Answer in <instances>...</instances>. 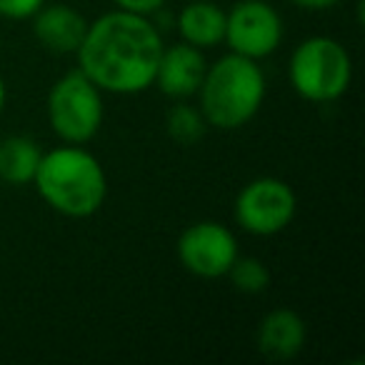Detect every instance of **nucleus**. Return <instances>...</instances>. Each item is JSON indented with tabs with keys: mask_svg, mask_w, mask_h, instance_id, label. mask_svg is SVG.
<instances>
[{
	"mask_svg": "<svg viewBox=\"0 0 365 365\" xmlns=\"http://www.w3.org/2000/svg\"><path fill=\"white\" fill-rule=\"evenodd\" d=\"M163 38L150 16L110 11L88 23L78 46V66L101 91L135 96L153 86Z\"/></svg>",
	"mask_w": 365,
	"mask_h": 365,
	"instance_id": "f257e3e1",
	"label": "nucleus"
},
{
	"mask_svg": "<svg viewBox=\"0 0 365 365\" xmlns=\"http://www.w3.org/2000/svg\"><path fill=\"white\" fill-rule=\"evenodd\" d=\"M33 185L56 213L68 218H91L103 208L108 195V178L101 160L71 143L43 153Z\"/></svg>",
	"mask_w": 365,
	"mask_h": 365,
	"instance_id": "f03ea898",
	"label": "nucleus"
},
{
	"mask_svg": "<svg viewBox=\"0 0 365 365\" xmlns=\"http://www.w3.org/2000/svg\"><path fill=\"white\" fill-rule=\"evenodd\" d=\"M205 123L220 130H238L258 115L265 101V76L258 61L228 53L205 68L198 88Z\"/></svg>",
	"mask_w": 365,
	"mask_h": 365,
	"instance_id": "7ed1b4c3",
	"label": "nucleus"
},
{
	"mask_svg": "<svg viewBox=\"0 0 365 365\" xmlns=\"http://www.w3.org/2000/svg\"><path fill=\"white\" fill-rule=\"evenodd\" d=\"M288 76L300 98L310 103H333L350 88L353 61L335 38L313 36L293 51Z\"/></svg>",
	"mask_w": 365,
	"mask_h": 365,
	"instance_id": "20e7f679",
	"label": "nucleus"
},
{
	"mask_svg": "<svg viewBox=\"0 0 365 365\" xmlns=\"http://www.w3.org/2000/svg\"><path fill=\"white\" fill-rule=\"evenodd\" d=\"M101 88L81 71L63 76L48 93V120L56 135L71 145L93 140L103 125Z\"/></svg>",
	"mask_w": 365,
	"mask_h": 365,
	"instance_id": "39448f33",
	"label": "nucleus"
},
{
	"mask_svg": "<svg viewBox=\"0 0 365 365\" xmlns=\"http://www.w3.org/2000/svg\"><path fill=\"white\" fill-rule=\"evenodd\" d=\"M295 193L280 178H255L235 198V220L253 235H275L295 215Z\"/></svg>",
	"mask_w": 365,
	"mask_h": 365,
	"instance_id": "423d86ee",
	"label": "nucleus"
},
{
	"mask_svg": "<svg viewBox=\"0 0 365 365\" xmlns=\"http://www.w3.org/2000/svg\"><path fill=\"white\" fill-rule=\"evenodd\" d=\"M225 43L230 53L250 61L273 56L283 43V21L265 0H240L225 13Z\"/></svg>",
	"mask_w": 365,
	"mask_h": 365,
	"instance_id": "0eeeda50",
	"label": "nucleus"
},
{
	"mask_svg": "<svg viewBox=\"0 0 365 365\" xmlns=\"http://www.w3.org/2000/svg\"><path fill=\"white\" fill-rule=\"evenodd\" d=\"M178 260L188 273L198 278H223L238 258V240L215 220H200L182 230L178 238Z\"/></svg>",
	"mask_w": 365,
	"mask_h": 365,
	"instance_id": "6e6552de",
	"label": "nucleus"
},
{
	"mask_svg": "<svg viewBox=\"0 0 365 365\" xmlns=\"http://www.w3.org/2000/svg\"><path fill=\"white\" fill-rule=\"evenodd\" d=\"M205 68L208 63H205L200 48L188 46V43L163 48L153 86H158L160 93L170 98H190L198 93Z\"/></svg>",
	"mask_w": 365,
	"mask_h": 365,
	"instance_id": "1a4fd4ad",
	"label": "nucleus"
},
{
	"mask_svg": "<svg viewBox=\"0 0 365 365\" xmlns=\"http://www.w3.org/2000/svg\"><path fill=\"white\" fill-rule=\"evenodd\" d=\"M308 328L305 320L295 310L278 308L260 320L258 328V348L265 358L290 360L303 350Z\"/></svg>",
	"mask_w": 365,
	"mask_h": 365,
	"instance_id": "9d476101",
	"label": "nucleus"
},
{
	"mask_svg": "<svg viewBox=\"0 0 365 365\" xmlns=\"http://www.w3.org/2000/svg\"><path fill=\"white\" fill-rule=\"evenodd\" d=\"M33 18V33L53 53H76L88 31L86 18L68 6H43Z\"/></svg>",
	"mask_w": 365,
	"mask_h": 365,
	"instance_id": "9b49d317",
	"label": "nucleus"
},
{
	"mask_svg": "<svg viewBox=\"0 0 365 365\" xmlns=\"http://www.w3.org/2000/svg\"><path fill=\"white\" fill-rule=\"evenodd\" d=\"M178 33L182 36V43L200 51L215 48L225 38V13L210 0H195L178 16Z\"/></svg>",
	"mask_w": 365,
	"mask_h": 365,
	"instance_id": "f8f14e48",
	"label": "nucleus"
},
{
	"mask_svg": "<svg viewBox=\"0 0 365 365\" xmlns=\"http://www.w3.org/2000/svg\"><path fill=\"white\" fill-rule=\"evenodd\" d=\"M43 150L33 138L13 135L0 143V180L8 185L33 182Z\"/></svg>",
	"mask_w": 365,
	"mask_h": 365,
	"instance_id": "ddd939ff",
	"label": "nucleus"
},
{
	"mask_svg": "<svg viewBox=\"0 0 365 365\" xmlns=\"http://www.w3.org/2000/svg\"><path fill=\"white\" fill-rule=\"evenodd\" d=\"M165 125H168V133L175 143L180 145H193L203 138L205 133V118L200 110H195L193 106H173L170 113L165 118Z\"/></svg>",
	"mask_w": 365,
	"mask_h": 365,
	"instance_id": "4468645a",
	"label": "nucleus"
},
{
	"mask_svg": "<svg viewBox=\"0 0 365 365\" xmlns=\"http://www.w3.org/2000/svg\"><path fill=\"white\" fill-rule=\"evenodd\" d=\"M228 275H230V280H233L235 290L248 293V295L263 293L270 285V270L265 268V263L258 258H235Z\"/></svg>",
	"mask_w": 365,
	"mask_h": 365,
	"instance_id": "2eb2a0df",
	"label": "nucleus"
},
{
	"mask_svg": "<svg viewBox=\"0 0 365 365\" xmlns=\"http://www.w3.org/2000/svg\"><path fill=\"white\" fill-rule=\"evenodd\" d=\"M43 6L46 0H0V16L11 21H26L36 16Z\"/></svg>",
	"mask_w": 365,
	"mask_h": 365,
	"instance_id": "dca6fc26",
	"label": "nucleus"
},
{
	"mask_svg": "<svg viewBox=\"0 0 365 365\" xmlns=\"http://www.w3.org/2000/svg\"><path fill=\"white\" fill-rule=\"evenodd\" d=\"M113 3L118 11L135 13V16H155L165 6V0H113Z\"/></svg>",
	"mask_w": 365,
	"mask_h": 365,
	"instance_id": "f3484780",
	"label": "nucleus"
},
{
	"mask_svg": "<svg viewBox=\"0 0 365 365\" xmlns=\"http://www.w3.org/2000/svg\"><path fill=\"white\" fill-rule=\"evenodd\" d=\"M290 3L303 11H328V8L338 6L340 0H290Z\"/></svg>",
	"mask_w": 365,
	"mask_h": 365,
	"instance_id": "a211bd4d",
	"label": "nucleus"
},
{
	"mask_svg": "<svg viewBox=\"0 0 365 365\" xmlns=\"http://www.w3.org/2000/svg\"><path fill=\"white\" fill-rule=\"evenodd\" d=\"M6 103H8V88H6L3 76H0V115H3V110H6Z\"/></svg>",
	"mask_w": 365,
	"mask_h": 365,
	"instance_id": "6ab92c4d",
	"label": "nucleus"
}]
</instances>
